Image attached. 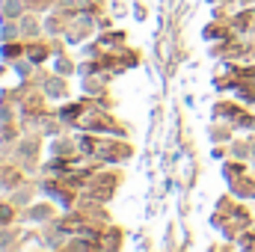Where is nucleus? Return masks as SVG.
<instances>
[{"label": "nucleus", "mask_w": 255, "mask_h": 252, "mask_svg": "<svg viewBox=\"0 0 255 252\" xmlns=\"http://www.w3.org/2000/svg\"><path fill=\"white\" fill-rule=\"evenodd\" d=\"M18 21H21V36H24V39H36V36H42V33H45V21H42L36 12H33V15H30V12H24Z\"/></svg>", "instance_id": "nucleus-1"}, {"label": "nucleus", "mask_w": 255, "mask_h": 252, "mask_svg": "<svg viewBox=\"0 0 255 252\" xmlns=\"http://www.w3.org/2000/svg\"><path fill=\"white\" fill-rule=\"evenodd\" d=\"M21 220H27V223H51L54 220V208L51 205H27Z\"/></svg>", "instance_id": "nucleus-2"}, {"label": "nucleus", "mask_w": 255, "mask_h": 252, "mask_svg": "<svg viewBox=\"0 0 255 252\" xmlns=\"http://www.w3.org/2000/svg\"><path fill=\"white\" fill-rule=\"evenodd\" d=\"M36 154H39V139L33 136H24L21 139V145H18V157H21V163H24V169H33L30 163H36Z\"/></svg>", "instance_id": "nucleus-3"}, {"label": "nucleus", "mask_w": 255, "mask_h": 252, "mask_svg": "<svg viewBox=\"0 0 255 252\" xmlns=\"http://www.w3.org/2000/svg\"><path fill=\"white\" fill-rule=\"evenodd\" d=\"M24 12H27V3L24 0H0V15L3 18H15L18 21Z\"/></svg>", "instance_id": "nucleus-4"}, {"label": "nucleus", "mask_w": 255, "mask_h": 252, "mask_svg": "<svg viewBox=\"0 0 255 252\" xmlns=\"http://www.w3.org/2000/svg\"><path fill=\"white\" fill-rule=\"evenodd\" d=\"M9 202H12L15 208H27V205H33V187H27V184L15 187V193L9 196Z\"/></svg>", "instance_id": "nucleus-5"}, {"label": "nucleus", "mask_w": 255, "mask_h": 252, "mask_svg": "<svg viewBox=\"0 0 255 252\" xmlns=\"http://www.w3.org/2000/svg\"><path fill=\"white\" fill-rule=\"evenodd\" d=\"M42 89H45V95H51V98H63V95H68L65 80H57V77H48V80L42 83Z\"/></svg>", "instance_id": "nucleus-6"}, {"label": "nucleus", "mask_w": 255, "mask_h": 252, "mask_svg": "<svg viewBox=\"0 0 255 252\" xmlns=\"http://www.w3.org/2000/svg\"><path fill=\"white\" fill-rule=\"evenodd\" d=\"M3 42H15V39H21V21H15V18H6V24H3Z\"/></svg>", "instance_id": "nucleus-7"}, {"label": "nucleus", "mask_w": 255, "mask_h": 252, "mask_svg": "<svg viewBox=\"0 0 255 252\" xmlns=\"http://www.w3.org/2000/svg\"><path fill=\"white\" fill-rule=\"evenodd\" d=\"M48 57H51L48 45H30V48H27V60H30V63H45Z\"/></svg>", "instance_id": "nucleus-8"}, {"label": "nucleus", "mask_w": 255, "mask_h": 252, "mask_svg": "<svg viewBox=\"0 0 255 252\" xmlns=\"http://www.w3.org/2000/svg\"><path fill=\"white\" fill-rule=\"evenodd\" d=\"M15 211H18V208H15L12 202H0V226H12V223L18 220Z\"/></svg>", "instance_id": "nucleus-9"}, {"label": "nucleus", "mask_w": 255, "mask_h": 252, "mask_svg": "<svg viewBox=\"0 0 255 252\" xmlns=\"http://www.w3.org/2000/svg\"><path fill=\"white\" fill-rule=\"evenodd\" d=\"M65 27H63V15L60 12H54V15H48L45 18V33H51V36H60Z\"/></svg>", "instance_id": "nucleus-10"}, {"label": "nucleus", "mask_w": 255, "mask_h": 252, "mask_svg": "<svg viewBox=\"0 0 255 252\" xmlns=\"http://www.w3.org/2000/svg\"><path fill=\"white\" fill-rule=\"evenodd\" d=\"M15 238H18V232H15V229H9V226H0V250H9V247H15Z\"/></svg>", "instance_id": "nucleus-11"}, {"label": "nucleus", "mask_w": 255, "mask_h": 252, "mask_svg": "<svg viewBox=\"0 0 255 252\" xmlns=\"http://www.w3.org/2000/svg\"><path fill=\"white\" fill-rule=\"evenodd\" d=\"M21 54H27V48H21L18 42H3V57H6V60H15V57H21Z\"/></svg>", "instance_id": "nucleus-12"}, {"label": "nucleus", "mask_w": 255, "mask_h": 252, "mask_svg": "<svg viewBox=\"0 0 255 252\" xmlns=\"http://www.w3.org/2000/svg\"><path fill=\"white\" fill-rule=\"evenodd\" d=\"M74 148H77V145H74V142H68V139H60V142H54V154H57V157H65V154H71Z\"/></svg>", "instance_id": "nucleus-13"}, {"label": "nucleus", "mask_w": 255, "mask_h": 252, "mask_svg": "<svg viewBox=\"0 0 255 252\" xmlns=\"http://www.w3.org/2000/svg\"><path fill=\"white\" fill-rule=\"evenodd\" d=\"M57 71L65 77V74H71V71H74V63H71L65 54H60V57H57Z\"/></svg>", "instance_id": "nucleus-14"}, {"label": "nucleus", "mask_w": 255, "mask_h": 252, "mask_svg": "<svg viewBox=\"0 0 255 252\" xmlns=\"http://www.w3.org/2000/svg\"><path fill=\"white\" fill-rule=\"evenodd\" d=\"M232 154H235V157H250V145L235 142V145H232Z\"/></svg>", "instance_id": "nucleus-15"}]
</instances>
